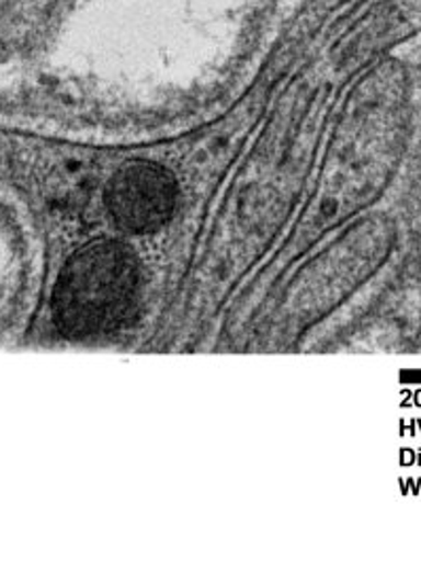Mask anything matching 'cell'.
<instances>
[{"label":"cell","instance_id":"7a4b0ae2","mask_svg":"<svg viewBox=\"0 0 421 561\" xmlns=\"http://www.w3.org/2000/svg\"><path fill=\"white\" fill-rule=\"evenodd\" d=\"M104 202L120 229L151 233L174 217L179 185L170 172L155 163H129L109 181Z\"/></svg>","mask_w":421,"mask_h":561},{"label":"cell","instance_id":"6da1fadb","mask_svg":"<svg viewBox=\"0 0 421 561\" xmlns=\"http://www.w3.org/2000/svg\"><path fill=\"white\" fill-rule=\"evenodd\" d=\"M138 290L140 267L132 250L109 240L88 244L61 267L52 299L56 327L75 340L111 333L134 312Z\"/></svg>","mask_w":421,"mask_h":561}]
</instances>
